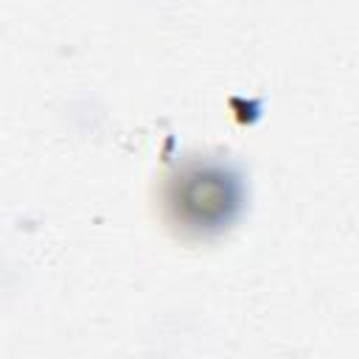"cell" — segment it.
I'll return each instance as SVG.
<instances>
[{"mask_svg":"<svg viewBox=\"0 0 359 359\" xmlns=\"http://www.w3.org/2000/svg\"><path fill=\"white\" fill-rule=\"evenodd\" d=\"M163 222L185 238H210L227 230L244 205L236 165L216 157H185L160 180Z\"/></svg>","mask_w":359,"mask_h":359,"instance_id":"1","label":"cell"}]
</instances>
